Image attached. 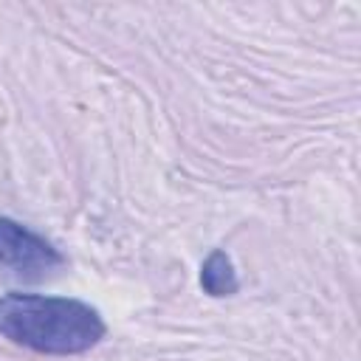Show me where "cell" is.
I'll use <instances>...</instances> for the list:
<instances>
[{"label":"cell","mask_w":361,"mask_h":361,"mask_svg":"<svg viewBox=\"0 0 361 361\" xmlns=\"http://www.w3.org/2000/svg\"><path fill=\"white\" fill-rule=\"evenodd\" d=\"M200 285L209 296H234L240 288L231 257L223 248H214L200 265Z\"/></svg>","instance_id":"obj_3"},{"label":"cell","mask_w":361,"mask_h":361,"mask_svg":"<svg viewBox=\"0 0 361 361\" xmlns=\"http://www.w3.org/2000/svg\"><path fill=\"white\" fill-rule=\"evenodd\" d=\"M62 265L65 257L45 237L11 217H0V268L8 276L23 282H39L56 274Z\"/></svg>","instance_id":"obj_2"},{"label":"cell","mask_w":361,"mask_h":361,"mask_svg":"<svg viewBox=\"0 0 361 361\" xmlns=\"http://www.w3.org/2000/svg\"><path fill=\"white\" fill-rule=\"evenodd\" d=\"M107 324L96 307L71 296L8 290L0 296V336L42 355H76L96 347Z\"/></svg>","instance_id":"obj_1"}]
</instances>
